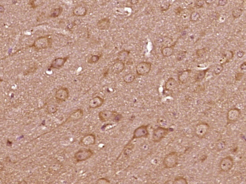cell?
Returning a JSON list of instances; mask_svg holds the SVG:
<instances>
[{
    "label": "cell",
    "mask_w": 246,
    "mask_h": 184,
    "mask_svg": "<svg viewBox=\"0 0 246 184\" xmlns=\"http://www.w3.org/2000/svg\"><path fill=\"white\" fill-rule=\"evenodd\" d=\"M99 118L101 122H105L112 121L115 122H119L123 118L122 114L115 111L103 110L98 113Z\"/></svg>",
    "instance_id": "1"
},
{
    "label": "cell",
    "mask_w": 246,
    "mask_h": 184,
    "mask_svg": "<svg viewBox=\"0 0 246 184\" xmlns=\"http://www.w3.org/2000/svg\"><path fill=\"white\" fill-rule=\"evenodd\" d=\"M52 45V39L50 36L45 35L37 38L34 43L28 47L34 48L35 50L38 51L48 49L51 47Z\"/></svg>",
    "instance_id": "2"
},
{
    "label": "cell",
    "mask_w": 246,
    "mask_h": 184,
    "mask_svg": "<svg viewBox=\"0 0 246 184\" xmlns=\"http://www.w3.org/2000/svg\"><path fill=\"white\" fill-rule=\"evenodd\" d=\"M110 24L111 22L110 19L107 17H105L99 20L97 23L96 26L99 30H106L109 29Z\"/></svg>",
    "instance_id": "20"
},
{
    "label": "cell",
    "mask_w": 246,
    "mask_h": 184,
    "mask_svg": "<svg viewBox=\"0 0 246 184\" xmlns=\"http://www.w3.org/2000/svg\"><path fill=\"white\" fill-rule=\"evenodd\" d=\"M69 57V56H67L64 57L56 58L52 61L50 66V69H61L64 66Z\"/></svg>",
    "instance_id": "14"
},
{
    "label": "cell",
    "mask_w": 246,
    "mask_h": 184,
    "mask_svg": "<svg viewBox=\"0 0 246 184\" xmlns=\"http://www.w3.org/2000/svg\"><path fill=\"white\" fill-rule=\"evenodd\" d=\"M150 124L146 125H142L134 130L133 133L132 138L129 141H133L136 139L147 138L148 137L149 133V128Z\"/></svg>",
    "instance_id": "6"
},
{
    "label": "cell",
    "mask_w": 246,
    "mask_h": 184,
    "mask_svg": "<svg viewBox=\"0 0 246 184\" xmlns=\"http://www.w3.org/2000/svg\"><path fill=\"white\" fill-rule=\"evenodd\" d=\"M125 67V62L116 59L112 66V72L116 75H119L123 72Z\"/></svg>",
    "instance_id": "19"
},
{
    "label": "cell",
    "mask_w": 246,
    "mask_h": 184,
    "mask_svg": "<svg viewBox=\"0 0 246 184\" xmlns=\"http://www.w3.org/2000/svg\"><path fill=\"white\" fill-rule=\"evenodd\" d=\"M46 112L49 114H55L58 111V108L56 105L50 104L46 108Z\"/></svg>",
    "instance_id": "30"
},
{
    "label": "cell",
    "mask_w": 246,
    "mask_h": 184,
    "mask_svg": "<svg viewBox=\"0 0 246 184\" xmlns=\"http://www.w3.org/2000/svg\"><path fill=\"white\" fill-rule=\"evenodd\" d=\"M244 75V74L243 73H241V72H238V73H236L235 75V80L236 81H241L242 79L243 78V77Z\"/></svg>",
    "instance_id": "40"
},
{
    "label": "cell",
    "mask_w": 246,
    "mask_h": 184,
    "mask_svg": "<svg viewBox=\"0 0 246 184\" xmlns=\"http://www.w3.org/2000/svg\"><path fill=\"white\" fill-rule=\"evenodd\" d=\"M210 126L206 122H200L197 123L194 129V134L197 137L203 139L206 137L209 132Z\"/></svg>",
    "instance_id": "5"
},
{
    "label": "cell",
    "mask_w": 246,
    "mask_h": 184,
    "mask_svg": "<svg viewBox=\"0 0 246 184\" xmlns=\"http://www.w3.org/2000/svg\"><path fill=\"white\" fill-rule=\"evenodd\" d=\"M244 52L242 50H240L237 52V57L239 58H241L243 57H244Z\"/></svg>",
    "instance_id": "43"
},
{
    "label": "cell",
    "mask_w": 246,
    "mask_h": 184,
    "mask_svg": "<svg viewBox=\"0 0 246 184\" xmlns=\"http://www.w3.org/2000/svg\"><path fill=\"white\" fill-rule=\"evenodd\" d=\"M152 64L148 61H142L138 63L136 67V73L138 76H145L150 72Z\"/></svg>",
    "instance_id": "9"
},
{
    "label": "cell",
    "mask_w": 246,
    "mask_h": 184,
    "mask_svg": "<svg viewBox=\"0 0 246 184\" xmlns=\"http://www.w3.org/2000/svg\"><path fill=\"white\" fill-rule=\"evenodd\" d=\"M101 56V55H92L91 57L89 58L88 60V63L90 64H93L97 63L99 61V59Z\"/></svg>",
    "instance_id": "28"
},
{
    "label": "cell",
    "mask_w": 246,
    "mask_h": 184,
    "mask_svg": "<svg viewBox=\"0 0 246 184\" xmlns=\"http://www.w3.org/2000/svg\"><path fill=\"white\" fill-rule=\"evenodd\" d=\"M187 52L186 51H181L177 55V59L179 61H182L186 57Z\"/></svg>",
    "instance_id": "35"
},
{
    "label": "cell",
    "mask_w": 246,
    "mask_h": 184,
    "mask_svg": "<svg viewBox=\"0 0 246 184\" xmlns=\"http://www.w3.org/2000/svg\"><path fill=\"white\" fill-rule=\"evenodd\" d=\"M228 2L227 0H219L218 1V6H224L225 5H226Z\"/></svg>",
    "instance_id": "41"
},
{
    "label": "cell",
    "mask_w": 246,
    "mask_h": 184,
    "mask_svg": "<svg viewBox=\"0 0 246 184\" xmlns=\"http://www.w3.org/2000/svg\"><path fill=\"white\" fill-rule=\"evenodd\" d=\"M209 70V68H207V69L198 71L195 75V78H194L195 82H200L203 80L205 78L206 74Z\"/></svg>",
    "instance_id": "24"
},
{
    "label": "cell",
    "mask_w": 246,
    "mask_h": 184,
    "mask_svg": "<svg viewBox=\"0 0 246 184\" xmlns=\"http://www.w3.org/2000/svg\"><path fill=\"white\" fill-rule=\"evenodd\" d=\"M88 10L86 7L82 5H78L74 9L73 14L76 17H84L87 14Z\"/></svg>",
    "instance_id": "21"
},
{
    "label": "cell",
    "mask_w": 246,
    "mask_h": 184,
    "mask_svg": "<svg viewBox=\"0 0 246 184\" xmlns=\"http://www.w3.org/2000/svg\"><path fill=\"white\" fill-rule=\"evenodd\" d=\"M179 87L178 82L173 78H170L167 80L165 85V91L174 92Z\"/></svg>",
    "instance_id": "15"
},
{
    "label": "cell",
    "mask_w": 246,
    "mask_h": 184,
    "mask_svg": "<svg viewBox=\"0 0 246 184\" xmlns=\"http://www.w3.org/2000/svg\"><path fill=\"white\" fill-rule=\"evenodd\" d=\"M241 114V110L238 108L230 109L227 112L226 115L227 125L235 123L239 120Z\"/></svg>",
    "instance_id": "10"
},
{
    "label": "cell",
    "mask_w": 246,
    "mask_h": 184,
    "mask_svg": "<svg viewBox=\"0 0 246 184\" xmlns=\"http://www.w3.org/2000/svg\"><path fill=\"white\" fill-rule=\"evenodd\" d=\"M93 155V151L91 149H82L75 153L74 158L77 162H80L89 159Z\"/></svg>",
    "instance_id": "7"
},
{
    "label": "cell",
    "mask_w": 246,
    "mask_h": 184,
    "mask_svg": "<svg viewBox=\"0 0 246 184\" xmlns=\"http://www.w3.org/2000/svg\"><path fill=\"white\" fill-rule=\"evenodd\" d=\"M234 165V160L232 156L224 157L219 163V168L222 172L226 173L231 170Z\"/></svg>",
    "instance_id": "8"
},
{
    "label": "cell",
    "mask_w": 246,
    "mask_h": 184,
    "mask_svg": "<svg viewBox=\"0 0 246 184\" xmlns=\"http://www.w3.org/2000/svg\"><path fill=\"white\" fill-rule=\"evenodd\" d=\"M96 137L94 134H89L85 135L81 138L80 144L84 146H88L93 145L96 144Z\"/></svg>",
    "instance_id": "13"
},
{
    "label": "cell",
    "mask_w": 246,
    "mask_h": 184,
    "mask_svg": "<svg viewBox=\"0 0 246 184\" xmlns=\"http://www.w3.org/2000/svg\"><path fill=\"white\" fill-rule=\"evenodd\" d=\"M234 52L230 50H225L222 53L221 57L220 59V64L223 65L230 62V60L234 57Z\"/></svg>",
    "instance_id": "17"
},
{
    "label": "cell",
    "mask_w": 246,
    "mask_h": 184,
    "mask_svg": "<svg viewBox=\"0 0 246 184\" xmlns=\"http://www.w3.org/2000/svg\"><path fill=\"white\" fill-rule=\"evenodd\" d=\"M200 18V15L199 12L196 11H193L191 13L190 19L191 22H196Z\"/></svg>",
    "instance_id": "31"
},
{
    "label": "cell",
    "mask_w": 246,
    "mask_h": 184,
    "mask_svg": "<svg viewBox=\"0 0 246 184\" xmlns=\"http://www.w3.org/2000/svg\"><path fill=\"white\" fill-rule=\"evenodd\" d=\"M105 102V100L103 98L99 96H96L93 98L89 102V106L90 108L95 109L100 107Z\"/></svg>",
    "instance_id": "16"
},
{
    "label": "cell",
    "mask_w": 246,
    "mask_h": 184,
    "mask_svg": "<svg viewBox=\"0 0 246 184\" xmlns=\"http://www.w3.org/2000/svg\"><path fill=\"white\" fill-rule=\"evenodd\" d=\"M184 11L183 9L181 7L177 8L175 10V12L176 15L180 16V14L182 13V12Z\"/></svg>",
    "instance_id": "42"
},
{
    "label": "cell",
    "mask_w": 246,
    "mask_h": 184,
    "mask_svg": "<svg viewBox=\"0 0 246 184\" xmlns=\"http://www.w3.org/2000/svg\"><path fill=\"white\" fill-rule=\"evenodd\" d=\"M240 68H241V70H242V71H245L246 69V61H244V62H243V63L241 64Z\"/></svg>",
    "instance_id": "44"
},
{
    "label": "cell",
    "mask_w": 246,
    "mask_h": 184,
    "mask_svg": "<svg viewBox=\"0 0 246 184\" xmlns=\"http://www.w3.org/2000/svg\"><path fill=\"white\" fill-rule=\"evenodd\" d=\"M226 146V142L224 141H221L218 142L216 144V150H217V151H222V150L225 149Z\"/></svg>",
    "instance_id": "34"
},
{
    "label": "cell",
    "mask_w": 246,
    "mask_h": 184,
    "mask_svg": "<svg viewBox=\"0 0 246 184\" xmlns=\"http://www.w3.org/2000/svg\"><path fill=\"white\" fill-rule=\"evenodd\" d=\"M136 79V76L133 73H129L124 77V81L127 84L133 82Z\"/></svg>",
    "instance_id": "26"
},
{
    "label": "cell",
    "mask_w": 246,
    "mask_h": 184,
    "mask_svg": "<svg viewBox=\"0 0 246 184\" xmlns=\"http://www.w3.org/2000/svg\"><path fill=\"white\" fill-rule=\"evenodd\" d=\"M179 154L176 151L168 153L165 157L163 161V165L167 169L174 168L179 165Z\"/></svg>",
    "instance_id": "3"
},
{
    "label": "cell",
    "mask_w": 246,
    "mask_h": 184,
    "mask_svg": "<svg viewBox=\"0 0 246 184\" xmlns=\"http://www.w3.org/2000/svg\"><path fill=\"white\" fill-rule=\"evenodd\" d=\"M243 10L242 9L236 8L232 11V16L235 19L240 18L243 13Z\"/></svg>",
    "instance_id": "32"
},
{
    "label": "cell",
    "mask_w": 246,
    "mask_h": 184,
    "mask_svg": "<svg viewBox=\"0 0 246 184\" xmlns=\"http://www.w3.org/2000/svg\"><path fill=\"white\" fill-rule=\"evenodd\" d=\"M204 1H196L194 3V6L197 8H201L204 5Z\"/></svg>",
    "instance_id": "39"
},
{
    "label": "cell",
    "mask_w": 246,
    "mask_h": 184,
    "mask_svg": "<svg viewBox=\"0 0 246 184\" xmlns=\"http://www.w3.org/2000/svg\"><path fill=\"white\" fill-rule=\"evenodd\" d=\"M130 54V51L123 50L119 52L118 54V57L116 59L125 62V61L127 59L128 57Z\"/></svg>",
    "instance_id": "23"
},
{
    "label": "cell",
    "mask_w": 246,
    "mask_h": 184,
    "mask_svg": "<svg viewBox=\"0 0 246 184\" xmlns=\"http://www.w3.org/2000/svg\"><path fill=\"white\" fill-rule=\"evenodd\" d=\"M170 5H171L169 3L166 2L161 4L160 5L161 10L162 12L167 11L170 8Z\"/></svg>",
    "instance_id": "37"
},
{
    "label": "cell",
    "mask_w": 246,
    "mask_h": 184,
    "mask_svg": "<svg viewBox=\"0 0 246 184\" xmlns=\"http://www.w3.org/2000/svg\"><path fill=\"white\" fill-rule=\"evenodd\" d=\"M208 51V49L207 47L202 48L201 49H198L197 50L196 54L198 58L203 57L204 56L207 54Z\"/></svg>",
    "instance_id": "29"
},
{
    "label": "cell",
    "mask_w": 246,
    "mask_h": 184,
    "mask_svg": "<svg viewBox=\"0 0 246 184\" xmlns=\"http://www.w3.org/2000/svg\"><path fill=\"white\" fill-rule=\"evenodd\" d=\"M110 180L105 178H100L97 180L96 184H110Z\"/></svg>",
    "instance_id": "36"
},
{
    "label": "cell",
    "mask_w": 246,
    "mask_h": 184,
    "mask_svg": "<svg viewBox=\"0 0 246 184\" xmlns=\"http://www.w3.org/2000/svg\"><path fill=\"white\" fill-rule=\"evenodd\" d=\"M191 71L190 69H187L184 71L179 72L178 74V80L180 83L182 84L186 83L190 79Z\"/></svg>",
    "instance_id": "18"
},
{
    "label": "cell",
    "mask_w": 246,
    "mask_h": 184,
    "mask_svg": "<svg viewBox=\"0 0 246 184\" xmlns=\"http://www.w3.org/2000/svg\"><path fill=\"white\" fill-rule=\"evenodd\" d=\"M5 10V8L2 5H1V12H3Z\"/></svg>",
    "instance_id": "46"
},
{
    "label": "cell",
    "mask_w": 246,
    "mask_h": 184,
    "mask_svg": "<svg viewBox=\"0 0 246 184\" xmlns=\"http://www.w3.org/2000/svg\"><path fill=\"white\" fill-rule=\"evenodd\" d=\"M172 184H187V180L183 176H179L176 177L173 181Z\"/></svg>",
    "instance_id": "27"
},
{
    "label": "cell",
    "mask_w": 246,
    "mask_h": 184,
    "mask_svg": "<svg viewBox=\"0 0 246 184\" xmlns=\"http://www.w3.org/2000/svg\"><path fill=\"white\" fill-rule=\"evenodd\" d=\"M63 11V8L62 7L53 9L50 11L49 17L51 18H56L59 17L62 14Z\"/></svg>",
    "instance_id": "25"
},
{
    "label": "cell",
    "mask_w": 246,
    "mask_h": 184,
    "mask_svg": "<svg viewBox=\"0 0 246 184\" xmlns=\"http://www.w3.org/2000/svg\"><path fill=\"white\" fill-rule=\"evenodd\" d=\"M172 128L158 127L153 130L152 139L155 143H158L165 138L168 134L173 131Z\"/></svg>",
    "instance_id": "4"
},
{
    "label": "cell",
    "mask_w": 246,
    "mask_h": 184,
    "mask_svg": "<svg viewBox=\"0 0 246 184\" xmlns=\"http://www.w3.org/2000/svg\"><path fill=\"white\" fill-rule=\"evenodd\" d=\"M204 2H206V3H207V5H210L211 4L213 3V2H215V1L209 0V1H204Z\"/></svg>",
    "instance_id": "45"
},
{
    "label": "cell",
    "mask_w": 246,
    "mask_h": 184,
    "mask_svg": "<svg viewBox=\"0 0 246 184\" xmlns=\"http://www.w3.org/2000/svg\"><path fill=\"white\" fill-rule=\"evenodd\" d=\"M176 42L170 46H165L161 48V52L162 55L165 57H169L173 55L174 52V47L176 45Z\"/></svg>",
    "instance_id": "22"
},
{
    "label": "cell",
    "mask_w": 246,
    "mask_h": 184,
    "mask_svg": "<svg viewBox=\"0 0 246 184\" xmlns=\"http://www.w3.org/2000/svg\"><path fill=\"white\" fill-rule=\"evenodd\" d=\"M38 2V1H34V0H31V1H29V5L31 6V7L32 8H37L38 7L39 5H40L41 3V2L39 3H37V2Z\"/></svg>",
    "instance_id": "38"
},
{
    "label": "cell",
    "mask_w": 246,
    "mask_h": 184,
    "mask_svg": "<svg viewBox=\"0 0 246 184\" xmlns=\"http://www.w3.org/2000/svg\"><path fill=\"white\" fill-rule=\"evenodd\" d=\"M84 112L83 109H78L75 110L72 113H71L70 115L68 117H67V119L64 121L63 123H62L61 125H59L58 127H56L55 129L53 130H56V128H58V127H60L62 125L66 124V123H69V122H73V121H79L80 119H82L83 116H84ZM53 131V130H52Z\"/></svg>",
    "instance_id": "11"
},
{
    "label": "cell",
    "mask_w": 246,
    "mask_h": 184,
    "mask_svg": "<svg viewBox=\"0 0 246 184\" xmlns=\"http://www.w3.org/2000/svg\"><path fill=\"white\" fill-rule=\"evenodd\" d=\"M223 70V66L222 64H217L214 68V73L215 75H218L222 72Z\"/></svg>",
    "instance_id": "33"
},
{
    "label": "cell",
    "mask_w": 246,
    "mask_h": 184,
    "mask_svg": "<svg viewBox=\"0 0 246 184\" xmlns=\"http://www.w3.org/2000/svg\"><path fill=\"white\" fill-rule=\"evenodd\" d=\"M69 97V91L66 87H61L56 91L55 98L59 102H65Z\"/></svg>",
    "instance_id": "12"
}]
</instances>
